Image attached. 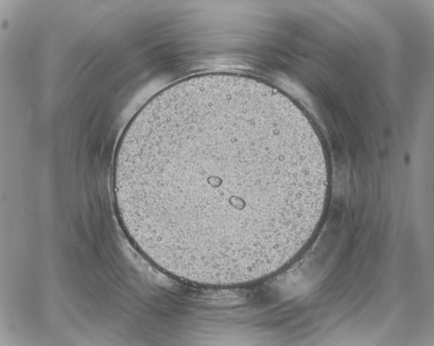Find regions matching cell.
I'll list each match as a JSON object with an SVG mask.
<instances>
[{
	"label": "cell",
	"instance_id": "cell-1",
	"mask_svg": "<svg viewBox=\"0 0 434 346\" xmlns=\"http://www.w3.org/2000/svg\"><path fill=\"white\" fill-rule=\"evenodd\" d=\"M321 138L257 78L207 73L150 100L119 142L113 187L133 244L168 274L211 287L261 281L310 242L328 198Z\"/></svg>",
	"mask_w": 434,
	"mask_h": 346
}]
</instances>
